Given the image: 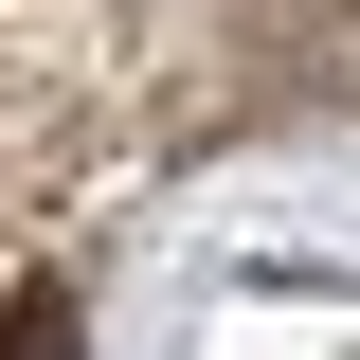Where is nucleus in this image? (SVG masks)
I'll use <instances>...</instances> for the list:
<instances>
[{"mask_svg": "<svg viewBox=\"0 0 360 360\" xmlns=\"http://www.w3.org/2000/svg\"><path fill=\"white\" fill-rule=\"evenodd\" d=\"M0 360H72V288H18V324H0Z\"/></svg>", "mask_w": 360, "mask_h": 360, "instance_id": "obj_1", "label": "nucleus"}]
</instances>
